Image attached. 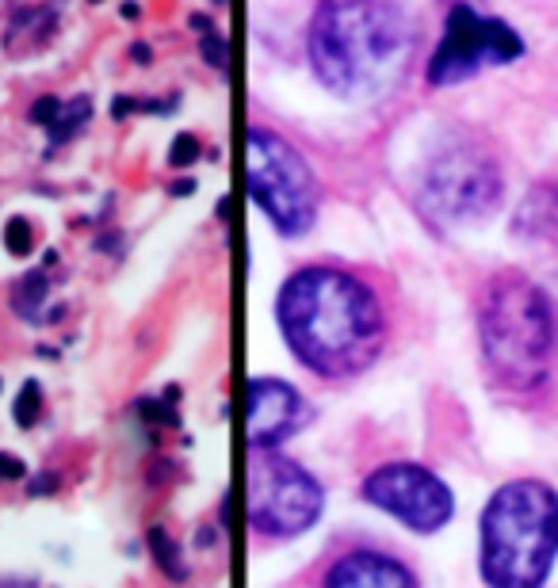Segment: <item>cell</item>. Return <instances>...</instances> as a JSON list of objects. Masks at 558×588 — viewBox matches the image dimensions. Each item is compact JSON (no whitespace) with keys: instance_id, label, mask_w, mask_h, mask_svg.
Segmentation results:
<instances>
[{"instance_id":"cell-1","label":"cell","mask_w":558,"mask_h":588,"mask_svg":"<svg viewBox=\"0 0 558 588\" xmlns=\"http://www.w3.org/2000/svg\"><path fill=\"white\" fill-rule=\"evenodd\" d=\"M275 317L298 363L321 379H356L379 359L386 317L375 291L352 272L303 268L275 298Z\"/></svg>"},{"instance_id":"cell-2","label":"cell","mask_w":558,"mask_h":588,"mask_svg":"<svg viewBox=\"0 0 558 588\" xmlns=\"http://www.w3.org/2000/svg\"><path fill=\"white\" fill-rule=\"evenodd\" d=\"M413 38L405 0H317L306 50L333 96L375 100L405 73Z\"/></svg>"},{"instance_id":"cell-3","label":"cell","mask_w":558,"mask_h":588,"mask_svg":"<svg viewBox=\"0 0 558 588\" xmlns=\"http://www.w3.org/2000/svg\"><path fill=\"white\" fill-rule=\"evenodd\" d=\"M478 340L489 375L505 390H540L554 359V310L540 283L524 272L489 275L478 298Z\"/></svg>"},{"instance_id":"cell-4","label":"cell","mask_w":558,"mask_h":588,"mask_svg":"<svg viewBox=\"0 0 558 588\" xmlns=\"http://www.w3.org/2000/svg\"><path fill=\"white\" fill-rule=\"evenodd\" d=\"M554 558L558 493L535 477L505 482L482 512V577L498 588H535Z\"/></svg>"},{"instance_id":"cell-5","label":"cell","mask_w":558,"mask_h":588,"mask_svg":"<svg viewBox=\"0 0 558 588\" xmlns=\"http://www.w3.org/2000/svg\"><path fill=\"white\" fill-rule=\"evenodd\" d=\"M501 168L478 142H444L421 172V203L444 226H478L501 207Z\"/></svg>"},{"instance_id":"cell-6","label":"cell","mask_w":558,"mask_h":588,"mask_svg":"<svg viewBox=\"0 0 558 588\" xmlns=\"http://www.w3.org/2000/svg\"><path fill=\"white\" fill-rule=\"evenodd\" d=\"M245 184L272 226L284 237H298L317 218V180L298 149L272 134L264 126H252L245 134Z\"/></svg>"},{"instance_id":"cell-7","label":"cell","mask_w":558,"mask_h":588,"mask_svg":"<svg viewBox=\"0 0 558 588\" xmlns=\"http://www.w3.org/2000/svg\"><path fill=\"white\" fill-rule=\"evenodd\" d=\"M326 508L317 477L284 459L275 447H249L245 463V516L268 539H295L317 524Z\"/></svg>"},{"instance_id":"cell-8","label":"cell","mask_w":558,"mask_h":588,"mask_svg":"<svg viewBox=\"0 0 558 588\" xmlns=\"http://www.w3.org/2000/svg\"><path fill=\"white\" fill-rule=\"evenodd\" d=\"M524 54V38L509 24L482 16L470 5H456L447 12L444 38L428 61V84H459L489 65L517 61Z\"/></svg>"},{"instance_id":"cell-9","label":"cell","mask_w":558,"mask_h":588,"mask_svg":"<svg viewBox=\"0 0 558 588\" xmlns=\"http://www.w3.org/2000/svg\"><path fill=\"white\" fill-rule=\"evenodd\" d=\"M363 500L391 512L417 535L440 531L456 512L452 489L417 463H386L363 477Z\"/></svg>"},{"instance_id":"cell-10","label":"cell","mask_w":558,"mask_h":588,"mask_svg":"<svg viewBox=\"0 0 558 588\" xmlns=\"http://www.w3.org/2000/svg\"><path fill=\"white\" fill-rule=\"evenodd\" d=\"M306 401L291 382L252 379L245 390V440L249 447H279L306 424Z\"/></svg>"},{"instance_id":"cell-11","label":"cell","mask_w":558,"mask_h":588,"mask_svg":"<svg viewBox=\"0 0 558 588\" xmlns=\"http://www.w3.org/2000/svg\"><path fill=\"white\" fill-rule=\"evenodd\" d=\"M326 584L329 588H413L417 577L391 554L352 551L326 570Z\"/></svg>"},{"instance_id":"cell-12","label":"cell","mask_w":558,"mask_h":588,"mask_svg":"<svg viewBox=\"0 0 558 588\" xmlns=\"http://www.w3.org/2000/svg\"><path fill=\"white\" fill-rule=\"evenodd\" d=\"M517 237L558 241V184H535L517 207Z\"/></svg>"},{"instance_id":"cell-13","label":"cell","mask_w":558,"mask_h":588,"mask_svg":"<svg viewBox=\"0 0 558 588\" xmlns=\"http://www.w3.org/2000/svg\"><path fill=\"white\" fill-rule=\"evenodd\" d=\"M92 115V107H89V100H84V96H77V100H70V103H61V115L54 119V142H61V138H70L73 134V130L84 123V119H89Z\"/></svg>"},{"instance_id":"cell-14","label":"cell","mask_w":558,"mask_h":588,"mask_svg":"<svg viewBox=\"0 0 558 588\" xmlns=\"http://www.w3.org/2000/svg\"><path fill=\"white\" fill-rule=\"evenodd\" d=\"M42 298H47V279H42V272H31V275L19 279V287H16V310L19 314L31 317Z\"/></svg>"},{"instance_id":"cell-15","label":"cell","mask_w":558,"mask_h":588,"mask_svg":"<svg viewBox=\"0 0 558 588\" xmlns=\"http://www.w3.org/2000/svg\"><path fill=\"white\" fill-rule=\"evenodd\" d=\"M149 547H154V554H157V561L165 565V573L168 577H184V570H180V547H177V542L173 539H168L161 528H154V531H149Z\"/></svg>"},{"instance_id":"cell-16","label":"cell","mask_w":558,"mask_h":588,"mask_svg":"<svg viewBox=\"0 0 558 588\" xmlns=\"http://www.w3.org/2000/svg\"><path fill=\"white\" fill-rule=\"evenodd\" d=\"M38 401H42V390L35 382H27L24 390H19V398H16V424L19 428H31L38 421Z\"/></svg>"},{"instance_id":"cell-17","label":"cell","mask_w":558,"mask_h":588,"mask_svg":"<svg viewBox=\"0 0 558 588\" xmlns=\"http://www.w3.org/2000/svg\"><path fill=\"white\" fill-rule=\"evenodd\" d=\"M5 245H8L16 256L31 252V245H35V230L24 222V218H12V222L5 226Z\"/></svg>"},{"instance_id":"cell-18","label":"cell","mask_w":558,"mask_h":588,"mask_svg":"<svg viewBox=\"0 0 558 588\" xmlns=\"http://www.w3.org/2000/svg\"><path fill=\"white\" fill-rule=\"evenodd\" d=\"M199 47H203V61L210 65V69H226V65H230V54H226V38H222L219 31H207Z\"/></svg>"},{"instance_id":"cell-19","label":"cell","mask_w":558,"mask_h":588,"mask_svg":"<svg viewBox=\"0 0 558 588\" xmlns=\"http://www.w3.org/2000/svg\"><path fill=\"white\" fill-rule=\"evenodd\" d=\"M191 161H199V138L180 134L173 142V149H168V165H173V168H188Z\"/></svg>"},{"instance_id":"cell-20","label":"cell","mask_w":558,"mask_h":588,"mask_svg":"<svg viewBox=\"0 0 558 588\" xmlns=\"http://www.w3.org/2000/svg\"><path fill=\"white\" fill-rule=\"evenodd\" d=\"M58 115H61V100H58V96H42V100L31 107V119L42 123V126H54Z\"/></svg>"},{"instance_id":"cell-21","label":"cell","mask_w":558,"mask_h":588,"mask_svg":"<svg viewBox=\"0 0 558 588\" xmlns=\"http://www.w3.org/2000/svg\"><path fill=\"white\" fill-rule=\"evenodd\" d=\"M19 474H24V463L16 454H0V477H19Z\"/></svg>"}]
</instances>
